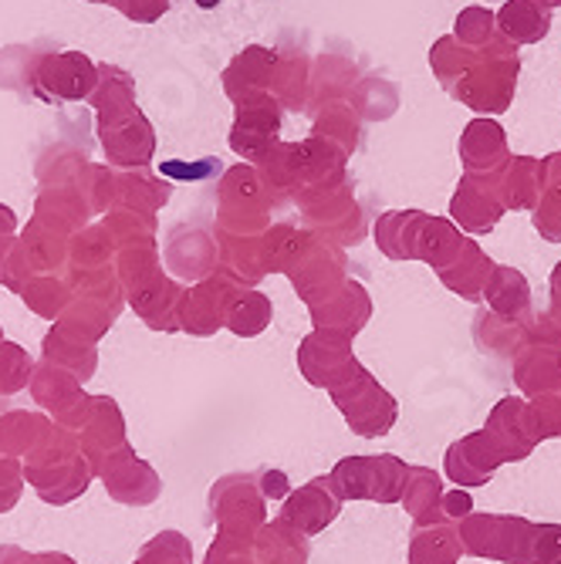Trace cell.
Listing matches in <instances>:
<instances>
[{"label":"cell","mask_w":561,"mask_h":564,"mask_svg":"<svg viewBox=\"0 0 561 564\" xmlns=\"http://www.w3.org/2000/svg\"><path fill=\"white\" fill-rule=\"evenodd\" d=\"M88 101L98 112V142L106 149V160L119 170L145 166L157 152V135L136 109L132 78L116 65H98V88Z\"/></svg>","instance_id":"cell-1"},{"label":"cell","mask_w":561,"mask_h":564,"mask_svg":"<svg viewBox=\"0 0 561 564\" xmlns=\"http://www.w3.org/2000/svg\"><path fill=\"white\" fill-rule=\"evenodd\" d=\"M95 88H98V65L88 55H82V51L41 55L31 72V91L37 101H47V106L91 98Z\"/></svg>","instance_id":"cell-2"},{"label":"cell","mask_w":561,"mask_h":564,"mask_svg":"<svg viewBox=\"0 0 561 564\" xmlns=\"http://www.w3.org/2000/svg\"><path fill=\"white\" fill-rule=\"evenodd\" d=\"M31 382V358L18 345H0V392H18Z\"/></svg>","instance_id":"cell-3"},{"label":"cell","mask_w":561,"mask_h":564,"mask_svg":"<svg viewBox=\"0 0 561 564\" xmlns=\"http://www.w3.org/2000/svg\"><path fill=\"white\" fill-rule=\"evenodd\" d=\"M173 0H112V8L132 24H152L170 11Z\"/></svg>","instance_id":"cell-4"},{"label":"cell","mask_w":561,"mask_h":564,"mask_svg":"<svg viewBox=\"0 0 561 564\" xmlns=\"http://www.w3.org/2000/svg\"><path fill=\"white\" fill-rule=\"evenodd\" d=\"M160 170H163L166 176H186V180H196V176H203L207 170H217V163H214V166H211V163H207V166H176V163H163Z\"/></svg>","instance_id":"cell-5"},{"label":"cell","mask_w":561,"mask_h":564,"mask_svg":"<svg viewBox=\"0 0 561 564\" xmlns=\"http://www.w3.org/2000/svg\"><path fill=\"white\" fill-rule=\"evenodd\" d=\"M196 4H199V8H217L220 0H196Z\"/></svg>","instance_id":"cell-6"},{"label":"cell","mask_w":561,"mask_h":564,"mask_svg":"<svg viewBox=\"0 0 561 564\" xmlns=\"http://www.w3.org/2000/svg\"><path fill=\"white\" fill-rule=\"evenodd\" d=\"M11 217H14V214H11L8 207H0V220H11ZM0 234H4V230H0Z\"/></svg>","instance_id":"cell-7"},{"label":"cell","mask_w":561,"mask_h":564,"mask_svg":"<svg viewBox=\"0 0 561 564\" xmlns=\"http://www.w3.org/2000/svg\"><path fill=\"white\" fill-rule=\"evenodd\" d=\"M88 4H109L112 8V0H88Z\"/></svg>","instance_id":"cell-8"}]
</instances>
